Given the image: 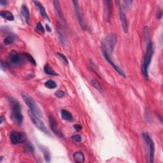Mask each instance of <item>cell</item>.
Returning a JSON list of instances; mask_svg holds the SVG:
<instances>
[{
  "mask_svg": "<svg viewBox=\"0 0 163 163\" xmlns=\"http://www.w3.org/2000/svg\"><path fill=\"white\" fill-rule=\"evenodd\" d=\"M24 56L22 54H19L16 50H11L8 54L7 61L9 65L14 66L21 65L24 61Z\"/></svg>",
  "mask_w": 163,
  "mask_h": 163,
  "instance_id": "6",
  "label": "cell"
},
{
  "mask_svg": "<svg viewBox=\"0 0 163 163\" xmlns=\"http://www.w3.org/2000/svg\"><path fill=\"white\" fill-rule=\"evenodd\" d=\"M33 3H34V5L36 6V7L38 8V10H39L40 13L41 14V15H42V17L45 19H46L47 21L50 22V18L49 17V15H48V14H47L45 8H44V6L42 5V4H41V3H40L39 1H33Z\"/></svg>",
  "mask_w": 163,
  "mask_h": 163,
  "instance_id": "14",
  "label": "cell"
},
{
  "mask_svg": "<svg viewBox=\"0 0 163 163\" xmlns=\"http://www.w3.org/2000/svg\"><path fill=\"white\" fill-rule=\"evenodd\" d=\"M0 15L3 19H6L9 21H13L14 20V16L12 13L8 11H1L0 12Z\"/></svg>",
  "mask_w": 163,
  "mask_h": 163,
  "instance_id": "17",
  "label": "cell"
},
{
  "mask_svg": "<svg viewBox=\"0 0 163 163\" xmlns=\"http://www.w3.org/2000/svg\"><path fill=\"white\" fill-rule=\"evenodd\" d=\"M36 30L38 31H39L40 33H43L45 32V29L43 27V25H42V24H41V22H38V23L37 24Z\"/></svg>",
  "mask_w": 163,
  "mask_h": 163,
  "instance_id": "26",
  "label": "cell"
},
{
  "mask_svg": "<svg viewBox=\"0 0 163 163\" xmlns=\"http://www.w3.org/2000/svg\"><path fill=\"white\" fill-rule=\"evenodd\" d=\"M41 151H42L45 160L47 162H49L50 161V153H49V151H48V150L45 148V149L41 148Z\"/></svg>",
  "mask_w": 163,
  "mask_h": 163,
  "instance_id": "23",
  "label": "cell"
},
{
  "mask_svg": "<svg viewBox=\"0 0 163 163\" xmlns=\"http://www.w3.org/2000/svg\"><path fill=\"white\" fill-rule=\"evenodd\" d=\"M49 124L50 128L52 129V131L56 134L57 136L59 137H64L63 134L60 131V130L58 128V126H57V121L55 118H54L52 116H49Z\"/></svg>",
  "mask_w": 163,
  "mask_h": 163,
  "instance_id": "11",
  "label": "cell"
},
{
  "mask_svg": "<svg viewBox=\"0 0 163 163\" xmlns=\"http://www.w3.org/2000/svg\"><path fill=\"white\" fill-rule=\"evenodd\" d=\"M28 115L29 116H30L32 122L33 123L34 125L36 126L38 129H39L44 133L47 134V135H49V131H48L47 127L45 125L43 121L41 120L39 117H38L37 116H35V115H34L30 110L28 111Z\"/></svg>",
  "mask_w": 163,
  "mask_h": 163,
  "instance_id": "7",
  "label": "cell"
},
{
  "mask_svg": "<svg viewBox=\"0 0 163 163\" xmlns=\"http://www.w3.org/2000/svg\"><path fill=\"white\" fill-rule=\"evenodd\" d=\"M162 10L161 9H158L157 11V14H156V17L158 19H161L162 17Z\"/></svg>",
  "mask_w": 163,
  "mask_h": 163,
  "instance_id": "30",
  "label": "cell"
},
{
  "mask_svg": "<svg viewBox=\"0 0 163 163\" xmlns=\"http://www.w3.org/2000/svg\"><path fill=\"white\" fill-rule=\"evenodd\" d=\"M10 139L12 144L18 145L25 142L26 136L24 133L17 131H12L10 134Z\"/></svg>",
  "mask_w": 163,
  "mask_h": 163,
  "instance_id": "8",
  "label": "cell"
},
{
  "mask_svg": "<svg viewBox=\"0 0 163 163\" xmlns=\"http://www.w3.org/2000/svg\"><path fill=\"white\" fill-rule=\"evenodd\" d=\"M142 137L146 143L147 148L149 149V162H154V155H155V145L154 143L153 142L147 133H143L142 134Z\"/></svg>",
  "mask_w": 163,
  "mask_h": 163,
  "instance_id": "5",
  "label": "cell"
},
{
  "mask_svg": "<svg viewBox=\"0 0 163 163\" xmlns=\"http://www.w3.org/2000/svg\"><path fill=\"white\" fill-rule=\"evenodd\" d=\"M22 55H23L24 58H26V59L28 61L31 63L32 65L34 66H36V61L34 60V59L31 55H30V54H29L28 53H23L22 54Z\"/></svg>",
  "mask_w": 163,
  "mask_h": 163,
  "instance_id": "22",
  "label": "cell"
},
{
  "mask_svg": "<svg viewBox=\"0 0 163 163\" xmlns=\"http://www.w3.org/2000/svg\"><path fill=\"white\" fill-rule=\"evenodd\" d=\"M26 149L30 152H31V153L34 152V146L33 145H32V143H31L30 142H29L27 144Z\"/></svg>",
  "mask_w": 163,
  "mask_h": 163,
  "instance_id": "29",
  "label": "cell"
},
{
  "mask_svg": "<svg viewBox=\"0 0 163 163\" xmlns=\"http://www.w3.org/2000/svg\"><path fill=\"white\" fill-rule=\"evenodd\" d=\"M91 84L95 89H96L98 91H100V92L102 91L101 85H100V83L98 82V81L96 80H91Z\"/></svg>",
  "mask_w": 163,
  "mask_h": 163,
  "instance_id": "24",
  "label": "cell"
},
{
  "mask_svg": "<svg viewBox=\"0 0 163 163\" xmlns=\"http://www.w3.org/2000/svg\"><path fill=\"white\" fill-rule=\"evenodd\" d=\"M0 118H1V121H0V123H1H1L3 122V117L1 116V117H0Z\"/></svg>",
  "mask_w": 163,
  "mask_h": 163,
  "instance_id": "35",
  "label": "cell"
},
{
  "mask_svg": "<svg viewBox=\"0 0 163 163\" xmlns=\"http://www.w3.org/2000/svg\"><path fill=\"white\" fill-rule=\"evenodd\" d=\"M105 10H104V17L106 22H110L111 14V6L110 1H105Z\"/></svg>",
  "mask_w": 163,
  "mask_h": 163,
  "instance_id": "12",
  "label": "cell"
},
{
  "mask_svg": "<svg viewBox=\"0 0 163 163\" xmlns=\"http://www.w3.org/2000/svg\"><path fill=\"white\" fill-rule=\"evenodd\" d=\"M72 139L76 142H80L82 140V137L79 135H75L72 136Z\"/></svg>",
  "mask_w": 163,
  "mask_h": 163,
  "instance_id": "28",
  "label": "cell"
},
{
  "mask_svg": "<svg viewBox=\"0 0 163 163\" xmlns=\"http://www.w3.org/2000/svg\"><path fill=\"white\" fill-rule=\"evenodd\" d=\"M7 1H5V0H1V1H0V5L2 6H6L7 5Z\"/></svg>",
  "mask_w": 163,
  "mask_h": 163,
  "instance_id": "33",
  "label": "cell"
},
{
  "mask_svg": "<svg viewBox=\"0 0 163 163\" xmlns=\"http://www.w3.org/2000/svg\"><path fill=\"white\" fill-rule=\"evenodd\" d=\"M56 56L57 57H59V58L61 59V60H62L65 63V64H67V65H68L69 64V62H68V59L66 58V57L64 55V54H61V53H56Z\"/></svg>",
  "mask_w": 163,
  "mask_h": 163,
  "instance_id": "25",
  "label": "cell"
},
{
  "mask_svg": "<svg viewBox=\"0 0 163 163\" xmlns=\"http://www.w3.org/2000/svg\"><path fill=\"white\" fill-rule=\"evenodd\" d=\"M9 102L11 105L10 117L13 122L18 126H21L23 122V116L21 112V105L19 102L14 98H9Z\"/></svg>",
  "mask_w": 163,
  "mask_h": 163,
  "instance_id": "3",
  "label": "cell"
},
{
  "mask_svg": "<svg viewBox=\"0 0 163 163\" xmlns=\"http://www.w3.org/2000/svg\"><path fill=\"white\" fill-rule=\"evenodd\" d=\"M55 95L56 96L57 98H63L64 96H65V92H64V91H63L61 90H59V91H57L55 92Z\"/></svg>",
  "mask_w": 163,
  "mask_h": 163,
  "instance_id": "27",
  "label": "cell"
},
{
  "mask_svg": "<svg viewBox=\"0 0 163 163\" xmlns=\"http://www.w3.org/2000/svg\"><path fill=\"white\" fill-rule=\"evenodd\" d=\"M53 3H54V9H55V11H56L57 17H58L61 20L63 21V22H65V17H64V15H63L61 7V6H60L59 2L58 1H54Z\"/></svg>",
  "mask_w": 163,
  "mask_h": 163,
  "instance_id": "13",
  "label": "cell"
},
{
  "mask_svg": "<svg viewBox=\"0 0 163 163\" xmlns=\"http://www.w3.org/2000/svg\"><path fill=\"white\" fill-rule=\"evenodd\" d=\"M22 98L24 103L27 105L28 108H30V110L35 116L39 118L43 117V114L41 113V111L36 103V102L32 98L30 95L26 92H22L21 94Z\"/></svg>",
  "mask_w": 163,
  "mask_h": 163,
  "instance_id": "4",
  "label": "cell"
},
{
  "mask_svg": "<svg viewBox=\"0 0 163 163\" xmlns=\"http://www.w3.org/2000/svg\"><path fill=\"white\" fill-rule=\"evenodd\" d=\"M74 127H75V129L77 131H80L82 129V126L80 125V124H75Z\"/></svg>",
  "mask_w": 163,
  "mask_h": 163,
  "instance_id": "32",
  "label": "cell"
},
{
  "mask_svg": "<svg viewBox=\"0 0 163 163\" xmlns=\"http://www.w3.org/2000/svg\"><path fill=\"white\" fill-rule=\"evenodd\" d=\"M21 15L25 23L30 24V12H29L27 6L23 5L21 7Z\"/></svg>",
  "mask_w": 163,
  "mask_h": 163,
  "instance_id": "15",
  "label": "cell"
},
{
  "mask_svg": "<svg viewBox=\"0 0 163 163\" xmlns=\"http://www.w3.org/2000/svg\"><path fill=\"white\" fill-rule=\"evenodd\" d=\"M15 39H16V36L14 34L8 35V36H7L5 38L4 41H3V43H4V44L6 45H10L14 43L15 41Z\"/></svg>",
  "mask_w": 163,
  "mask_h": 163,
  "instance_id": "20",
  "label": "cell"
},
{
  "mask_svg": "<svg viewBox=\"0 0 163 163\" xmlns=\"http://www.w3.org/2000/svg\"><path fill=\"white\" fill-rule=\"evenodd\" d=\"M154 54V47L152 41H150L146 47V50L142 63V72L146 79H149V69L151 65L153 55Z\"/></svg>",
  "mask_w": 163,
  "mask_h": 163,
  "instance_id": "2",
  "label": "cell"
},
{
  "mask_svg": "<svg viewBox=\"0 0 163 163\" xmlns=\"http://www.w3.org/2000/svg\"><path fill=\"white\" fill-rule=\"evenodd\" d=\"M44 85L47 88L50 89H54L57 87V84L52 80H49L46 81L45 82Z\"/></svg>",
  "mask_w": 163,
  "mask_h": 163,
  "instance_id": "21",
  "label": "cell"
},
{
  "mask_svg": "<svg viewBox=\"0 0 163 163\" xmlns=\"http://www.w3.org/2000/svg\"><path fill=\"white\" fill-rule=\"evenodd\" d=\"M117 3L119 4V14H120V19L121 21V24H122V27L123 30L125 33H128L129 30V24L128 21H127V19L126 17V15L125 12L124 10V7L122 5L120 4V1H117Z\"/></svg>",
  "mask_w": 163,
  "mask_h": 163,
  "instance_id": "9",
  "label": "cell"
},
{
  "mask_svg": "<svg viewBox=\"0 0 163 163\" xmlns=\"http://www.w3.org/2000/svg\"><path fill=\"white\" fill-rule=\"evenodd\" d=\"M116 43L117 36L116 34L113 33H110L107 35L103 41H102L101 52L107 61L113 67L116 72L119 73L120 75L125 78L126 74L123 71V69H121L119 66L117 65L113 62L112 58H111V55L113 54V51L114 50L115 47H116Z\"/></svg>",
  "mask_w": 163,
  "mask_h": 163,
  "instance_id": "1",
  "label": "cell"
},
{
  "mask_svg": "<svg viewBox=\"0 0 163 163\" xmlns=\"http://www.w3.org/2000/svg\"><path fill=\"white\" fill-rule=\"evenodd\" d=\"M61 117L64 120L67 121H72L73 120L72 114L68 110L65 109L61 110Z\"/></svg>",
  "mask_w": 163,
  "mask_h": 163,
  "instance_id": "18",
  "label": "cell"
},
{
  "mask_svg": "<svg viewBox=\"0 0 163 163\" xmlns=\"http://www.w3.org/2000/svg\"><path fill=\"white\" fill-rule=\"evenodd\" d=\"M72 3H73V5H74V8H75V13H76V17H77V19H78L80 25V26L83 29V30H85V22H84V19H83L82 15L81 14L80 9V7H79L78 1H73Z\"/></svg>",
  "mask_w": 163,
  "mask_h": 163,
  "instance_id": "10",
  "label": "cell"
},
{
  "mask_svg": "<svg viewBox=\"0 0 163 163\" xmlns=\"http://www.w3.org/2000/svg\"><path fill=\"white\" fill-rule=\"evenodd\" d=\"M46 30H47V31H48L49 32L52 31V30H51V28L49 27V25L48 24H46Z\"/></svg>",
  "mask_w": 163,
  "mask_h": 163,
  "instance_id": "34",
  "label": "cell"
},
{
  "mask_svg": "<svg viewBox=\"0 0 163 163\" xmlns=\"http://www.w3.org/2000/svg\"><path fill=\"white\" fill-rule=\"evenodd\" d=\"M74 161L77 163H83L85 162V155L82 152H76L73 155Z\"/></svg>",
  "mask_w": 163,
  "mask_h": 163,
  "instance_id": "16",
  "label": "cell"
},
{
  "mask_svg": "<svg viewBox=\"0 0 163 163\" xmlns=\"http://www.w3.org/2000/svg\"><path fill=\"white\" fill-rule=\"evenodd\" d=\"M44 72L46 73V74L49 75H51V76H58V73H56V72L54 71V70L51 68V67L49 66V64H46L44 66Z\"/></svg>",
  "mask_w": 163,
  "mask_h": 163,
  "instance_id": "19",
  "label": "cell"
},
{
  "mask_svg": "<svg viewBox=\"0 0 163 163\" xmlns=\"http://www.w3.org/2000/svg\"><path fill=\"white\" fill-rule=\"evenodd\" d=\"M59 36L60 38V40H61V41L63 43V42L64 41H65V36H64V34L63 33H62L61 31H59Z\"/></svg>",
  "mask_w": 163,
  "mask_h": 163,
  "instance_id": "31",
  "label": "cell"
}]
</instances>
